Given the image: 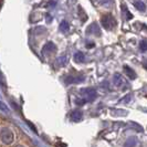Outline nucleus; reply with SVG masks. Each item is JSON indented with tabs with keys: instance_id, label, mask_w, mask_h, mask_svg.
Returning a JSON list of instances; mask_svg holds the SVG:
<instances>
[{
	"instance_id": "obj_1",
	"label": "nucleus",
	"mask_w": 147,
	"mask_h": 147,
	"mask_svg": "<svg viewBox=\"0 0 147 147\" xmlns=\"http://www.w3.org/2000/svg\"><path fill=\"white\" fill-rule=\"evenodd\" d=\"M16 138H17V133L13 127L10 126H5L3 124L1 125L0 129V140H1V145L2 146H10L13 145Z\"/></svg>"
},
{
	"instance_id": "obj_2",
	"label": "nucleus",
	"mask_w": 147,
	"mask_h": 147,
	"mask_svg": "<svg viewBox=\"0 0 147 147\" xmlns=\"http://www.w3.org/2000/svg\"><path fill=\"white\" fill-rule=\"evenodd\" d=\"M101 24H102V27H103L104 29L111 31V30L116 28L117 21H116V19L112 15H103L102 18H101Z\"/></svg>"
},
{
	"instance_id": "obj_3",
	"label": "nucleus",
	"mask_w": 147,
	"mask_h": 147,
	"mask_svg": "<svg viewBox=\"0 0 147 147\" xmlns=\"http://www.w3.org/2000/svg\"><path fill=\"white\" fill-rule=\"evenodd\" d=\"M80 94H81V96L86 101V102H92V101L95 100L96 91L92 88H82L81 91H80Z\"/></svg>"
},
{
	"instance_id": "obj_4",
	"label": "nucleus",
	"mask_w": 147,
	"mask_h": 147,
	"mask_svg": "<svg viewBox=\"0 0 147 147\" xmlns=\"http://www.w3.org/2000/svg\"><path fill=\"white\" fill-rule=\"evenodd\" d=\"M55 51H57V45L51 41L47 42L42 48V54L44 57H49L53 53H55Z\"/></svg>"
},
{
	"instance_id": "obj_5",
	"label": "nucleus",
	"mask_w": 147,
	"mask_h": 147,
	"mask_svg": "<svg viewBox=\"0 0 147 147\" xmlns=\"http://www.w3.org/2000/svg\"><path fill=\"white\" fill-rule=\"evenodd\" d=\"M86 33H88V36H95V37H101V34H102L98 24L95 23V22L88 26V29H86Z\"/></svg>"
},
{
	"instance_id": "obj_6",
	"label": "nucleus",
	"mask_w": 147,
	"mask_h": 147,
	"mask_svg": "<svg viewBox=\"0 0 147 147\" xmlns=\"http://www.w3.org/2000/svg\"><path fill=\"white\" fill-rule=\"evenodd\" d=\"M113 82H114L115 86H117V88H123L124 85H126L125 79L123 78L122 74H119V73L114 74V76H113Z\"/></svg>"
},
{
	"instance_id": "obj_7",
	"label": "nucleus",
	"mask_w": 147,
	"mask_h": 147,
	"mask_svg": "<svg viewBox=\"0 0 147 147\" xmlns=\"http://www.w3.org/2000/svg\"><path fill=\"white\" fill-rule=\"evenodd\" d=\"M83 117V113H82L81 111L79 110H75L73 111L72 113H71V115H70V118H71V121L74 122V123H78V122H80Z\"/></svg>"
},
{
	"instance_id": "obj_8",
	"label": "nucleus",
	"mask_w": 147,
	"mask_h": 147,
	"mask_svg": "<svg viewBox=\"0 0 147 147\" xmlns=\"http://www.w3.org/2000/svg\"><path fill=\"white\" fill-rule=\"evenodd\" d=\"M123 69H124V73H125V75L127 76V78H129L131 80H134V79H136V73H135V71L133 70V69H131L128 65H124L123 66Z\"/></svg>"
},
{
	"instance_id": "obj_9",
	"label": "nucleus",
	"mask_w": 147,
	"mask_h": 147,
	"mask_svg": "<svg viewBox=\"0 0 147 147\" xmlns=\"http://www.w3.org/2000/svg\"><path fill=\"white\" fill-rule=\"evenodd\" d=\"M84 81V78L83 76H73V75H69L67 78H65V82L67 84L70 83H80V82Z\"/></svg>"
},
{
	"instance_id": "obj_10",
	"label": "nucleus",
	"mask_w": 147,
	"mask_h": 147,
	"mask_svg": "<svg viewBox=\"0 0 147 147\" xmlns=\"http://www.w3.org/2000/svg\"><path fill=\"white\" fill-rule=\"evenodd\" d=\"M133 5H134V7L136 8L137 10H140L142 12L146 11V6H145V3L142 0H133Z\"/></svg>"
},
{
	"instance_id": "obj_11",
	"label": "nucleus",
	"mask_w": 147,
	"mask_h": 147,
	"mask_svg": "<svg viewBox=\"0 0 147 147\" xmlns=\"http://www.w3.org/2000/svg\"><path fill=\"white\" fill-rule=\"evenodd\" d=\"M94 3L103 8H110L112 6V0H93Z\"/></svg>"
},
{
	"instance_id": "obj_12",
	"label": "nucleus",
	"mask_w": 147,
	"mask_h": 147,
	"mask_svg": "<svg viewBox=\"0 0 147 147\" xmlns=\"http://www.w3.org/2000/svg\"><path fill=\"white\" fill-rule=\"evenodd\" d=\"M84 60H85V55L83 52H76L74 54V61L76 63H82V62H84Z\"/></svg>"
},
{
	"instance_id": "obj_13",
	"label": "nucleus",
	"mask_w": 147,
	"mask_h": 147,
	"mask_svg": "<svg viewBox=\"0 0 147 147\" xmlns=\"http://www.w3.org/2000/svg\"><path fill=\"white\" fill-rule=\"evenodd\" d=\"M67 62H69V60H67L66 57H59L58 59L55 60V63H57L58 66H65L67 64Z\"/></svg>"
},
{
	"instance_id": "obj_14",
	"label": "nucleus",
	"mask_w": 147,
	"mask_h": 147,
	"mask_svg": "<svg viewBox=\"0 0 147 147\" xmlns=\"http://www.w3.org/2000/svg\"><path fill=\"white\" fill-rule=\"evenodd\" d=\"M69 29H70V24H69V22L65 21V20L61 21V23H60V30H61L62 32H67Z\"/></svg>"
},
{
	"instance_id": "obj_15",
	"label": "nucleus",
	"mask_w": 147,
	"mask_h": 147,
	"mask_svg": "<svg viewBox=\"0 0 147 147\" xmlns=\"http://www.w3.org/2000/svg\"><path fill=\"white\" fill-rule=\"evenodd\" d=\"M122 11H123V12H125V15H126L125 19L126 20H131V19L133 18V15L128 11V9H127V7H126V5H124V3L122 5Z\"/></svg>"
},
{
	"instance_id": "obj_16",
	"label": "nucleus",
	"mask_w": 147,
	"mask_h": 147,
	"mask_svg": "<svg viewBox=\"0 0 147 147\" xmlns=\"http://www.w3.org/2000/svg\"><path fill=\"white\" fill-rule=\"evenodd\" d=\"M78 10H79V12H81V16H80V17H81V20H82V21H85L88 17H86V13L84 12V10L82 9L81 6H79V8H78Z\"/></svg>"
},
{
	"instance_id": "obj_17",
	"label": "nucleus",
	"mask_w": 147,
	"mask_h": 147,
	"mask_svg": "<svg viewBox=\"0 0 147 147\" xmlns=\"http://www.w3.org/2000/svg\"><path fill=\"white\" fill-rule=\"evenodd\" d=\"M140 51H142V52L147 51V41H145V40H143V41H140Z\"/></svg>"
},
{
	"instance_id": "obj_18",
	"label": "nucleus",
	"mask_w": 147,
	"mask_h": 147,
	"mask_svg": "<svg viewBox=\"0 0 147 147\" xmlns=\"http://www.w3.org/2000/svg\"><path fill=\"white\" fill-rule=\"evenodd\" d=\"M131 126H132V127H134V128H135L137 132H143V127L138 125L137 123H135V122H131Z\"/></svg>"
},
{
	"instance_id": "obj_19",
	"label": "nucleus",
	"mask_w": 147,
	"mask_h": 147,
	"mask_svg": "<svg viewBox=\"0 0 147 147\" xmlns=\"http://www.w3.org/2000/svg\"><path fill=\"white\" fill-rule=\"evenodd\" d=\"M85 103H86V101H85L83 97H81V98H76V100H75V104H76V105L82 106V105H84Z\"/></svg>"
},
{
	"instance_id": "obj_20",
	"label": "nucleus",
	"mask_w": 147,
	"mask_h": 147,
	"mask_svg": "<svg viewBox=\"0 0 147 147\" xmlns=\"http://www.w3.org/2000/svg\"><path fill=\"white\" fill-rule=\"evenodd\" d=\"M131 98H132L131 94H127V95H126L124 98H122V100L119 101V103H128V102L131 101Z\"/></svg>"
},
{
	"instance_id": "obj_21",
	"label": "nucleus",
	"mask_w": 147,
	"mask_h": 147,
	"mask_svg": "<svg viewBox=\"0 0 147 147\" xmlns=\"http://www.w3.org/2000/svg\"><path fill=\"white\" fill-rule=\"evenodd\" d=\"M44 18H45V21L47 23H51V21L53 20V18H52V16L50 13H47V15L44 16Z\"/></svg>"
},
{
	"instance_id": "obj_22",
	"label": "nucleus",
	"mask_w": 147,
	"mask_h": 147,
	"mask_svg": "<svg viewBox=\"0 0 147 147\" xmlns=\"http://www.w3.org/2000/svg\"><path fill=\"white\" fill-rule=\"evenodd\" d=\"M134 140H135V138H129V140L125 143V145L126 146H129V145H136V142H135Z\"/></svg>"
},
{
	"instance_id": "obj_23",
	"label": "nucleus",
	"mask_w": 147,
	"mask_h": 147,
	"mask_svg": "<svg viewBox=\"0 0 147 147\" xmlns=\"http://www.w3.org/2000/svg\"><path fill=\"white\" fill-rule=\"evenodd\" d=\"M27 124H28V125L30 126V127H31V128H32V131H33V132L36 133V134H37V128H36V127H34V126L32 125V124H31V123H30V122H28V121H27Z\"/></svg>"
},
{
	"instance_id": "obj_24",
	"label": "nucleus",
	"mask_w": 147,
	"mask_h": 147,
	"mask_svg": "<svg viewBox=\"0 0 147 147\" xmlns=\"http://www.w3.org/2000/svg\"><path fill=\"white\" fill-rule=\"evenodd\" d=\"M51 6H55V1H50L48 3V7H51Z\"/></svg>"
},
{
	"instance_id": "obj_25",
	"label": "nucleus",
	"mask_w": 147,
	"mask_h": 147,
	"mask_svg": "<svg viewBox=\"0 0 147 147\" xmlns=\"http://www.w3.org/2000/svg\"><path fill=\"white\" fill-rule=\"evenodd\" d=\"M143 66H144V67H145V69L147 70V60H146V61H144V62H143Z\"/></svg>"
},
{
	"instance_id": "obj_26",
	"label": "nucleus",
	"mask_w": 147,
	"mask_h": 147,
	"mask_svg": "<svg viewBox=\"0 0 147 147\" xmlns=\"http://www.w3.org/2000/svg\"><path fill=\"white\" fill-rule=\"evenodd\" d=\"M94 47V43H91V44H86V48H93Z\"/></svg>"
},
{
	"instance_id": "obj_27",
	"label": "nucleus",
	"mask_w": 147,
	"mask_h": 147,
	"mask_svg": "<svg viewBox=\"0 0 147 147\" xmlns=\"http://www.w3.org/2000/svg\"><path fill=\"white\" fill-rule=\"evenodd\" d=\"M70 2H71V3H75V2H76V0H70Z\"/></svg>"
}]
</instances>
